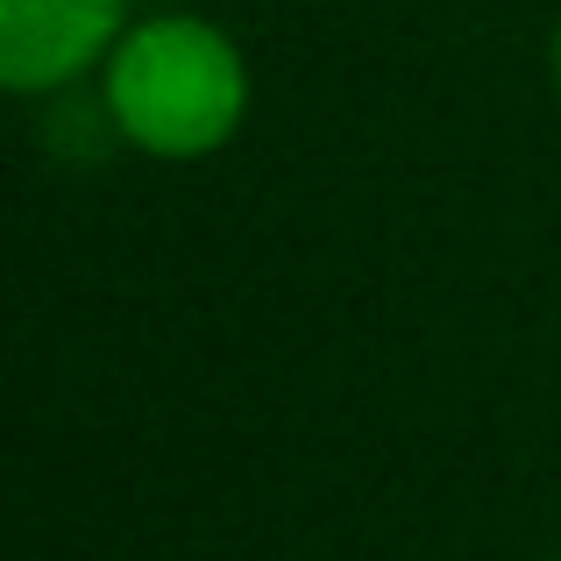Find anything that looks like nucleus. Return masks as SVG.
Returning a JSON list of instances; mask_svg holds the SVG:
<instances>
[{
	"mask_svg": "<svg viewBox=\"0 0 561 561\" xmlns=\"http://www.w3.org/2000/svg\"><path fill=\"white\" fill-rule=\"evenodd\" d=\"M93 85L107 128L150 164H199L228 150L256 107V79L234 28L192 8L136 14Z\"/></svg>",
	"mask_w": 561,
	"mask_h": 561,
	"instance_id": "nucleus-1",
	"label": "nucleus"
},
{
	"mask_svg": "<svg viewBox=\"0 0 561 561\" xmlns=\"http://www.w3.org/2000/svg\"><path fill=\"white\" fill-rule=\"evenodd\" d=\"M548 79H554V107H561V22H554V43H548Z\"/></svg>",
	"mask_w": 561,
	"mask_h": 561,
	"instance_id": "nucleus-3",
	"label": "nucleus"
},
{
	"mask_svg": "<svg viewBox=\"0 0 561 561\" xmlns=\"http://www.w3.org/2000/svg\"><path fill=\"white\" fill-rule=\"evenodd\" d=\"M554 561H561V554H554Z\"/></svg>",
	"mask_w": 561,
	"mask_h": 561,
	"instance_id": "nucleus-4",
	"label": "nucleus"
},
{
	"mask_svg": "<svg viewBox=\"0 0 561 561\" xmlns=\"http://www.w3.org/2000/svg\"><path fill=\"white\" fill-rule=\"evenodd\" d=\"M128 22V0H0V85L22 100L71 93L100 79Z\"/></svg>",
	"mask_w": 561,
	"mask_h": 561,
	"instance_id": "nucleus-2",
	"label": "nucleus"
}]
</instances>
